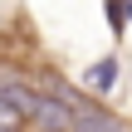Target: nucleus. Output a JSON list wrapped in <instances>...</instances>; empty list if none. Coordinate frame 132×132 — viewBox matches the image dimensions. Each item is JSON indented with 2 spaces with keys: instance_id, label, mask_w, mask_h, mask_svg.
<instances>
[{
  "instance_id": "nucleus-1",
  "label": "nucleus",
  "mask_w": 132,
  "mask_h": 132,
  "mask_svg": "<svg viewBox=\"0 0 132 132\" xmlns=\"http://www.w3.org/2000/svg\"><path fill=\"white\" fill-rule=\"evenodd\" d=\"M29 122L34 127H73V108H64L59 98H39V108H34Z\"/></svg>"
},
{
  "instance_id": "nucleus-2",
  "label": "nucleus",
  "mask_w": 132,
  "mask_h": 132,
  "mask_svg": "<svg viewBox=\"0 0 132 132\" xmlns=\"http://www.w3.org/2000/svg\"><path fill=\"white\" fill-rule=\"evenodd\" d=\"M83 83H88L93 93H108V88L118 83V59H98V64L83 73Z\"/></svg>"
},
{
  "instance_id": "nucleus-3",
  "label": "nucleus",
  "mask_w": 132,
  "mask_h": 132,
  "mask_svg": "<svg viewBox=\"0 0 132 132\" xmlns=\"http://www.w3.org/2000/svg\"><path fill=\"white\" fill-rule=\"evenodd\" d=\"M0 93H5L15 108H24V118H34V108H39V93H29V88H20V83H5Z\"/></svg>"
},
{
  "instance_id": "nucleus-4",
  "label": "nucleus",
  "mask_w": 132,
  "mask_h": 132,
  "mask_svg": "<svg viewBox=\"0 0 132 132\" xmlns=\"http://www.w3.org/2000/svg\"><path fill=\"white\" fill-rule=\"evenodd\" d=\"M83 127H118V118L113 113H83V108H73V132Z\"/></svg>"
},
{
  "instance_id": "nucleus-5",
  "label": "nucleus",
  "mask_w": 132,
  "mask_h": 132,
  "mask_svg": "<svg viewBox=\"0 0 132 132\" xmlns=\"http://www.w3.org/2000/svg\"><path fill=\"white\" fill-rule=\"evenodd\" d=\"M29 118H24V108H15L5 93H0V132H10V127H24Z\"/></svg>"
},
{
  "instance_id": "nucleus-6",
  "label": "nucleus",
  "mask_w": 132,
  "mask_h": 132,
  "mask_svg": "<svg viewBox=\"0 0 132 132\" xmlns=\"http://www.w3.org/2000/svg\"><path fill=\"white\" fill-rule=\"evenodd\" d=\"M127 20H132V0H127Z\"/></svg>"
}]
</instances>
